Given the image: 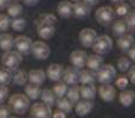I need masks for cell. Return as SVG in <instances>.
<instances>
[{
  "label": "cell",
  "mask_w": 135,
  "mask_h": 118,
  "mask_svg": "<svg viewBox=\"0 0 135 118\" xmlns=\"http://www.w3.org/2000/svg\"><path fill=\"white\" fill-rule=\"evenodd\" d=\"M30 98L23 93H16L8 98V105L17 115H24L30 109Z\"/></svg>",
  "instance_id": "6da1fadb"
},
{
  "label": "cell",
  "mask_w": 135,
  "mask_h": 118,
  "mask_svg": "<svg viewBox=\"0 0 135 118\" xmlns=\"http://www.w3.org/2000/svg\"><path fill=\"white\" fill-rule=\"evenodd\" d=\"M91 47H93L95 53H98V54H101V56H103V54L109 53L110 50L113 49V40H112V38L107 34L98 35Z\"/></svg>",
  "instance_id": "7a4b0ae2"
},
{
  "label": "cell",
  "mask_w": 135,
  "mask_h": 118,
  "mask_svg": "<svg viewBox=\"0 0 135 118\" xmlns=\"http://www.w3.org/2000/svg\"><path fill=\"white\" fill-rule=\"evenodd\" d=\"M21 60H23V57H21L20 52L11 51V50H9V51H5V53L2 54L1 64L13 71V70H17L19 67Z\"/></svg>",
  "instance_id": "3957f363"
},
{
  "label": "cell",
  "mask_w": 135,
  "mask_h": 118,
  "mask_svg": "<svg viewBox=\"0 0 135 118\" xmlns=\"http://www.w3.org/2000/svg\"><path fill=\"white\" fill-rule=\"evenodd\" d=\"M116 76V70L113 65L110 64H104L97 70V80L101 84H107L114 79V77Z\"/></svg>",
  "instance_id": "277c9868"
},
{
  "label": "cell",
  "mask_w": 135,
  "mask_h": 118,
  "mask_svg": "<svg viewBox=\"0 0 135 118\" xmlns=\"http://www.w3.org/2000/svg\"><path fill=\"white\" fill-rule=\"evenodd\" d=\"M37 32L42 39H50L56 33V24L50 21H40L37 20Z\"/></svg>",
  "instance_id": "5b68a950"
},
{
  "label": "cell",
  "mask_w": 135,
  "mask_h": 118,
  "mask_svg": "<svg viewBox=\"0 0 135 118\" xmlns=\"http://www.w3.org/2000/svg\"><path fill=\"white\" fill-rule=\"evenodd\" d=\"M95 17H96V20L98 21V24L107 26L114 20L115 11L110 6H102L96 11Z\"/></svg>",
  "instance_id": "8992f818"
},
{
  "label": "cell",
  "mask_w": 135,
  "mask_h": 118,
  "mask_svg": "<svg viewBox=\"0 0 135 118\" xmlns=\"http://www.w3.org/2000/svg\"><path fill=\"white\" fill-rule=\"evenodd\" d=\"M30 114H31V117H35V118H49L52 116L51 106L45 104L44 102L35 103V104L31 106Z\"/></svg>",
  "instance_id": "52a82bcc"
},
{
  "label": "cell",
  "mask_w": 135,
  "mask_h": 118,
  "mask_svg": "<svg viewBox=\"0 0 135 118\" xmlns=\"http://www.w3.org/2000/svg\"><path fill=\"white\" fill-rule=\"evenodd\" d=\"M31 52L35 56V58H37L39 60H45L49 58V56H50V47L44 42H35V43H32Z\"/></svg>",
  "instance_id": "ba28073f"
},
{
  "label": "cell",
  "mask_w": 135,
  "mask_h": 118,
  "mask_svg": "<svg viewBox=\"0 0 135 118\" xmlns=\"http://www.w3.org/2000/svg\"><path fill=\"white\" fill-rule=\"evenodd\" d=\"M78 38H79V42L81 44L83 45L84 47H91L93 44L95 43L96 38H97V33H96L95 30L90 27H86V28H83L81 30L78 34Z\"/></svg>",
  "instance_id": "9c48e42d"
},
{
  "label": "cell",
  "mask_w": 135,
  "mask_h": 118,
  "mask_svg": "<svg viewBox=\"0 0 135 118\" xmlns=\"http://www.w3.org/2000/svg\"><path fill=\"white\" fill-rule=\"evenodd\" d=\"M14 46H16L17 51L20 52L21 54H30L31 49H32V42L28 37L26 35H18L14 39Z\"/></svg>",
  "instance_id": "30bf717a"
},
{
  "label": "cell",
  "mask_w": 135,
  "mask_h": 118,
  "mask_svg": "<svg viewBox=\"0 0 135 118\" xmlns=\"http://www.w3.org/2000/svg\"><path fill=\"white\" fill-rule=\"evenodd\" d=\"M98 96L101 97V99L107 103L113 102V100L115 99V97H116V90H115L114 86H112L109 83L102 84V85L98 88Z\"/></svg>",
  "instance_id": "8fae6325"
},
{
  "label": "cell",
  "mask_w": 135,
  "mask_h": 118,
  "mask_svg": "<svg viewBox=\"0 0 135 118\" xmlns=\"http://www.w3.org/2000/svg\"><path fill=\"white\" fill-rule=\"evenodd\" d=\"M63 81H65L68 85H75L78 83L79 71L76 66H69L63 71Z\"/></svg>",
  "instance_id": "7c38bea8"
},
{
  "label": "cell",
  "mask_w": 135,
  "mask_h": 118,
  "mask_svg": "<svg viewBox=\"0 0 135 118\" xmlns=\"http://www.w3.org/2000/svg\"><path fill=\"white\" fill-rule=\"evenodd\" d=\"M86 58L88 54L85 51H81V50H76V51L70 53V61L74 66H76L77 69H82L86 65Z\"/></svg>",
  "instance_id": "4fadbf2b"
},
{
  "label": "cell",
  "mask_w": 135,
  "mask_h": 118,
  "mask_svg": "<svg viewBox=\"0 0 135 118\" xmlns=\"http://www.w3.org/2000/svg\"><path fill=\"white\" fill-rule=\"evenodd\" d=\"M63 66L59 64H51L49 65L46 71V77L50 79L51 81H58L61 80L62 76H63Z\"/></svg>",
  "instance_id": "5bb4252c"
},
{
  "label": "cell",
  "mask_w": 135,
  "mask_h": 118,
  "mask_svg": "<svg viewBox=\"0 0 135 118\" xmlns=\"http://www.w3.org/2000/svg\"><path fill=\"white\" fill-rule=\"evenodd\" d=\"M90 7L85 1H76L74 4V16L76 18H85L90 14Z\"/></svg>",
  "instance_id": "9a60e30c"
},
{
  "label": "cell",
  "mask_w": 135,
  "mask_h": 118,
  "mask_svg": "<svg viewBox=\"0 0 135 118\" xmlns=\"http://www.w3.org/2000/svg\"><path fill=\"white\" fill-rule=\"evenodd\" d=\"M93 106H94V103L89 99H84V100H81V102L78 100V102L76 103L75 111H76L77 116L83 117V116H86V115L93 110Z\"/></svg>",
  "instance_id": "2e32d148"
},
{
  "label": "cell",
  "mask_w": 135,
  "mask_h": 118,
  "mask_svg": "<svg viewBox=\"0 0 135 118\" xmlns=\"http://www.w3.org/2000/svg\"><path fill=\"white\" fill-rule=\"evenodd\" d=\"M57 13L62 18H70L74 14V4H71L70 1H66V0L61 1L57 6Z\"/></svg>",
  "instance_id": "e0dca14e"
},
{
  "label": "cell",
  "mask_w": 135,
  "mask_h": 118,
  "mask_svg": "<svg viewBox=\"0 0 135 118\" xmlns=\"http://www.w3.org/2000/svg\"><path fill=\"white\" fill-rule=\"evenodd\" d=\"M133 44H134V38L133 35L128 34V33H124V34L120 35L119 39H117V47L122 52H127Z\"/></svg>",
  "instance_id": "ac0fdd59"
},
{
  "label": "cell",
  "mask_w": 135,
  "mask_h": 118,
  "mask_svg": "<svg viewBox=\"0 0 135 118\" xmlns=\"http://www.w3.org/2000/svg\"><path fill=\"white\" fill-rule=\"evenodd\" d=\"M45 78H46V73L40 69L31 70L28 72V80H30V83L40 85V84H43L45 81Z\"/></svg>",
  "instance_id": "d6986e66"
},
{
  "label": "cell",
  "mask_w": 135,
  "mask_h": 118,
  "mask_svg": "<svg viewBox=\"0 0 135 118\" xmlns=\"http://www.w3.org/2000/svg\"><path fill=\"white\" fill-rule=\"evenodd\" d=\"M103 65V58L101 54H90L86 58V66L89 67V70L91 71H97L101 66Z\"/></svg>",
  "instance_id": "ffe728a7"
},
{
  "label": "cell",
  "mask_w": 135,
  "mask_h": 118,
  "mask_svg": "<svg viewBox=\"0 0 135 118\" xmlns=\"http://www.w3.org/2000/svg\"><path fill=\"white\" fill-rule=\"evenodd\" d=\"M79 92L83 99L93 100L96 96V88L94 86V84H83L79 88Z\"/></svg>",
  "instance_id": "44dd1931"
},
{
  "label": "cell",
  "mask_w": 135,
  "mask_h": 118,
  "mask_svg": "<svg viewBox=\"0 0 135 118\" xmlns=\"http://www.w3.org/2000/svg\"><path fill=\"white\" fill-rule=\"evenodd\" d=\"M119 100L123 106H131L135 100V92L133 90H123L119 96Z\"/></svg>",
  "instance_id": "7402d4cb"
},
{
  "label": "cell",
  "mask_w": 135,
  "mask_h": 118,
  "mask_svg": "<svg viewBox=\"0 0 135 118\" xmlns=\"http://www.w3.org/2000/svg\"><path fill=\"white\" fill-rule=\"evenodd\" d=\"M113 32H114V34L117 35V37H120V35L128 32V25H127L126 19L115 20L114 24H113Z\"/></svg>",
  "instance_id": "603a6c76"
},
{
  "label": "cell",
  "mask_w": 135,
  "mask_h": 118,
  "mask_svg": "<svg viewBox=\"0 0 135 118\" xmlns=\"http://www.w3.org/2000/svg\"><path fill=\"white\" fill-rule=\"evenodd\" d=\"M25 93L30 99L32 100H36L40 97V93H42V90H40L39 85L38 84H33V83H30L28 85H26L25 88Z\"/></svg>",
  "instance_id": "cb8c5ba5"
},
{
  "label": "cell",
  "mask_w": 135,
  "mask_h": 118,
  "mask_svg": "<svg viewBox=\"0 0 135 118\" xmlns=\"http://www.w3.org/2000/svg\"><path fill=\"white\" fill-rule=\"evenodd\" d=\"M14 45V39L11 34L8 33H4L0 34V49L2 51H9Z\"/></svg>",
  "instance_id": "d4e9b609"
},
{
  "label": "cell",
  "mask_w": 135,
  "mask_h": 118,
  "mask_svg": "<svg viewBox=\"0 0 135 118\" xmlns=\"http://www.w3.org/2000/svg\"><path fill=\"white\" fill-rule=\"evenodd\" d=\"M40 97H42V100L47 104L49 106H52L56 103V95H55L54 90H50V89H45V90L42 91L40 93Z\"/></svg>",
  "instance_id": "484cf974"
},
{
  "label": "cell",
  "mask_w": 135,
  "mask_h": 118,
  "mask_svg": "<svg viewBox=\"0 0 135 118\" xmlns=\"http://www.w3.org/2000/svg\"><path fill=\"white\" fill-rule=\"evenodd\" d=\"M78 81L83 85V84H94L95 81V76L93 74V72L89 70H82L79 71V78Z\"/></svg>",
  "instance_id": "4316f807"
},
{
  "label": "cell",
  "mask_w": 135,
  "mask_h": 118,
  "mask_svg": "<svg viewBox=\"0 0 135 118\" xmlns=\"http://www.w3.org/2000/svg\"><path fill=\"white\" fill-rule=\"evenodd\" d=\"M56 105L58 109L63 110V111H65L66 114L68 112H71L72 110V103L70 102V99L68 97H58V99L56 100Z\"/></svg>",
  "instance_id": "83f0119b"
},
{
  "label": "cell",
  "mask_w": 135,
  "mask_h": 118,
  "mask_svg": "<svg viewBox=\"0 0 135 118\" xmlns=\"http://www.w3.org/2000/svg\"><path fill=\"white\" fill-rule=\"evenodd\" d=\"M12 80V70H9L6 66L0 67V84L7 85Z\"/></svg>",
  "instance_id": "f1b7e54d"
},
{
  "label": "cell",
  "mask_w": 135,
  "mask_h": 118,
  "mask_svg": "<svg viewBox=\"0 0 135 118\" xmlns=\"http://www.w3.org/2000/svg\"><path fill=\"white\" fill-rule=\"evenodd\" d=\"M66 97L69 98L70 102H71L72 104H76V103L79 100L81 92H79V88H78V86H76V84H75V85H72L71 88L66 91Z\"/></svg>",
  "instance_id": "f546056e"
},
{
  "label": "cell",
  "mask_w": 135,
  "mask_h": 118,
  "mask_svg": "<svg viewBox=\"0 0 135 118\" xmlns=\"http://www.w3.org/2000/svg\"><path fill=\"white\" fill-rule=\"evenodd\" d=\"M13 80L17 85H25L26 81L28 80V73H26L24 70H18L17 69L16 74L13 76Z\"/></svg>",
  "instance_id": "4dcf8cb0"
},
{
  "label": "cell",
  "mask_w": 135,
  "mask_h": 118,
  "mask_svg": "<svg viewBox=\"0 0 135 118\" xmlns=\"http://www.w3.org/2000/svg\"><path fill=\"white\" fill-rule=\"evenodd\" d=\"M7 13H8V16L13 17V18H17V17H19L23 13V7H21V5L18 4V2L9 4V6L7 7Z\"/></svg>",
  "instance_id": "1f68e13d"
},
{
  "label": "cell",
  "mask_w": 135,
  "mask_h": 118,
  "mask_svg": "<svg viewBox=\"0 0 135 118\" xmlns=\"http://www.w3.org/2000/svg\"><path fill=\"white\" fill-rule=\"evenodd\" d=\"M131 11H132L131 6H129L127 2H123V1L117 2L116 8H115V13H116L117 16H120V17H126Z\"/></svg>",
  "instance_id": "d6a6232c"
},
{
  "label": "cell",
  "mask_w": 135,
  "mask_h": 118,
  "mask_svg": "<svg viewBox=\"0 0 135 118\" xmlns=\"http://www.w3.org/2000/svg\"><path fill=\"white\" fill-rule=\"evenodd\" d=\"M68 84L65 81H57V84L54 86V92L56 95V97H63L68 91Z\"/></svg>",
  "instance_id": "836d02e7"
},
{
  "label": "cell",
  "mask_w": 135,
  "mask_h": 118,
  "mask_svg": "<svg viewBox=\"0 0 135 118\" xmlns=\"http://www.w3.org/2000/svg\"><path fill=\"white\" fill-rule=\"evenodd\" d=\"M11 27L14 31H23L26 27V20L24 18H16L11 20Z\"/></svg>",
  "instance_id": "e575fe53"
},
{
  "label": "cell",
  "mask_w": 135,
  "mask_h": 118,
  "mask_svg": "<svg viewBox=\"0 0 135 118\" xmlns=\"http://www.w3.org/2000/svg\"><path fill=\"white\" fill-rule=\"evenodd\" d=\"M117 67L121 72H126L129 70L131 67V60L126 57H121L119 60H117Z\"/></svg>",
  "instance_id": "d590c367"
},
{
  "label": "cell",
  "mask_w": 135,
  "mask_h": 118,
  "mask_svg": "<svg viewBox=\"0 0 135 118\" xmlns=\"http://www.w3.org/2000/svg\"><path fill=\"white\" fill-rule=\"evenodd\" d=\"M126 21L127 25H128V30L132 31V32H135V9L131 11L126 16Z\"/></svg>",
  "instance_id": "8d00e7d4"
},
{
  "label": "cell",
  "mask_w": 135,
  "mask_h": 118,
  "mask_svg": "<svg viewBox=\"0 0 135 118\" xmlns=\"http://www.w3.org/2000/svg\"><path fill=\"white\" fill-rule=\"evenodd\" d=\"M11 26V19L7 14H0V30L6 31Z\"/></svg>",
  "instance_id": "74e56055"
},
{
  "label": "cell",
  "mask_w": 135,
  "mask_h": 118,
  "mask_svg": "<svg viewBox=\"0 0 135 118\" xmlns=\"http://www.w3.org/2000/svg\"><path fill=\"white\" fill-rule=\"evenodd\" d=\"M128 83H129L128 77L121 76L116 79V86L120 89V90H124V89L127 88V85H128Z\"/></svg>",
  "instance_id": "f35d334b"
},
{
  "label": "cell",
  "mask_w": 135,
  "mask_h": 118,
  "mask_svg": "<svg viewBox=\"0 0 135 118\" xmlns=\"http://www.w3.org/2000/svg\"><path fill=\"white\" fill-rule=\"evenodd\" d=\"M11 107L9 105H5L4 103H0V118H7L11 115Z\"/></svg>",
  "instance_id": "ab89813d"
},
{
  "label": "cell",
  "mask_w": 135,
  "mask_h": 118,
  "mask_svg": "<svg viewBox=\"0 0 135 118\" xmlns=\"http://www.w3.org/2000/svg\"><path fill=\"white\" fill-rule=\"evenodd\" d=\"M9 96V91L6 88V85L0 84V103H5V100L8 98Z\"/></svg>",
  "instance_id": "60d3db41"
},
{
  "label": "cell",
  "mask_w": 135,
  "mask_h": 118,
  "mask_svg": "<svg viewBox=\"0 0 135 118\" xmlns=\"http://www.w3.org/2000/svg\"><path fill=\"white\" fill-rule=\"evenodd\" d=\"M37 20H40V21H50V23H54L56 24L57 23V18L54 16V14H42V16H39V18L37 19Z\"/></svg>",
  "instance_id": "b9f144b4"
},
{
  "label": "cell",
  "mask_w": 135,
  "mask_h": 118,
  "mask_svg": "<svg viewBox=\"0 0 135 118\" xmlns=\"http://www.w3.org/2000/svg\"><path fill=\"white\" fill-rule=\"evenodd\" d=\"M128 79L132 81L133 84H135V66H131L128 70Z\"/></svg>",
  "instance_id": "7bdbcfd3"
},
{
  "label": "cell",
  "mask_w": 135,
  "mask_h": 118,
  "mask_svg": "<svg viewBox=\"0 0 135 118\" xmlns=\"http://www.w3.org/2000/svg\"><path fill=\"white\" fill-rule=\"evenodd\" d=\"M52 117L54 118H65L66 117V112L63 111V110H61V109H58V110H56L55 112H52Z\"/></svg>",
  "instance_id": "ee69618b"
},
{
  "label": "cell",
  "mask_w": 135,
  "mask_h": 118,
  "mask_svg": "<svg viewBox=\"0 0 135 118\" xmlns=\"http://www.w3.org/2000/svg\"><path fill=\"white\" fill-rule=\"evenodd\" d=\"M128 57L131 58V60H133V61H135V44H133L131 46V49L128 50Z\"/></svg>",
  "instance_id": "f6af8a7d"
},
{
  "label": "cell",
  "mask_w": 135,
  "mask_h": 118,
  "mask_svg": "<svg viewBox=\"0 0 135 118\" xmlns=\"http://www.w3.org/2000/svg\"><path fill=\"white\" fill-rule=\"evenodd\" d=\"M9 4H11V0H0V8H7L9 6Z\"/></svg>",
  "instance_id": "bcb514c9"
},
{
  "label": "cell",
  "mask_w": 135,
  "mask_h": 118,
  "mask_svg": "<svg viewBox=\"0 0 135 118\" xmlns=\"http://www.w3.org/2000/svg\"><path fill=\"white\" fill-rule=\"evenodd\" d=\"M38 1H39V0H24V2H25L27 6H35V5L38 4Z\"/></svg>",
  "instance_id": "7dc6e473"
},
{
  "label": "cell",
  "mask_w": 135,
  "mask_h": 118,
  "mask_svg": "<svg viewBox=\"0 0 135 118\" xmlns=\"http://www.w3.org/2000/svg\"><path fill=\"white\" fill-rule=\"evenodd\" d=\"M83 1H85L86 4L90 5V6H95V5L98 2V0H83Z\"/></svg>",
  "instance_id": "c3c4849f"
},
{
  "label": "cell",
  "mask_w": 135,
  "mask_h": 118,
  "mask_svg": "<svg viewBox=\"0 0 135 118\" xmlns=\"http://www.w3.org/2000/svg\"><path fill=\"white\" fill-rule=\"evenodd\" d=\"M112 2H114V4H117V2H121V1H123V0H110Z\"/></svg>",
  "instance_id": "681fc988"
},
{
  "label": "cell",
  "mask_w": 135,
  "mask_h": 118,
  "mask_svg": "<svg viewBox=\"0 0 135 118\" xmlns=\"http://www.w3.org/2000/svg\"><path fill=\"white\" fill-rule=\"evenodd\" d=\"M72 1H75V2H76V1H79V0H72Z\"/></svg>",
  "instance_id": "f907efd6"
},
{
  "label": "cell",
  "mask_w": 135,
  "mask_h": 118,
  "mask_svg": "<svg viewBox=\"0 0 135 118\" xmlns=\"http://www.w3.org/2000/svg\"><path fill=\"white\" fill-rule=\"evenodd\" d=\"M13 1H18V0H13Z\"/></svg>",
  "instance_id": "816d5d0a"
},
{
  "label": "cell",
  "mask_w": 135,
  "mask_h": 118,
  "mask_svg": "<svg viewBox=\"0 0 135 118\" xmlns=\"http://www.w3.org/2000/svg\"><path fill=\"white\" fill-rule=\"evenodd\" d=\"M132 1H134V2H135V0H132Z\"/></svg>",
  "instance_id": "f5cc1de1"
}]
</instances>
